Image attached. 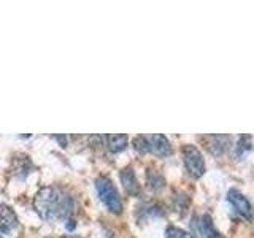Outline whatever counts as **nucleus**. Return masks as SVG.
Here are the masks:
<instances>
[{"label": "nucleus", "mask_w": 254, "mask_h": 238, "mask_svg": "<svg viewBox=\"0 0 254 238\" xmlns=\"http://www.w3.org/2000/svg\"><path fill=\"white\" fill-rule=\"evenodd\" d=\"M34 208L45 221H62L73 210V200L59 187L45 186L34 198Z\"/></svg>", "instance_id": "1"}, {"label": "nucleus", "mask_w": 254, "mask_h": 238, "mask_svg": "<svg viewBox=\"0 0 254 238\" xmlns=\"http://www.w3.org/2000/svg\"><path fill=\"white\" fill-rule=\"evenodd\" d=\"M95 189H97L99 198L102 203L107 206L111 213L119 214L123 211V203H121V197H119L118 189L115 187L113 181L107 177H99L95 179Z\"/></svg>", "instance_id": "2"}, {"label": "nucleus", "mask_w": 254, "mask_h": 238, "mask_svg": "<svg viewBox=\"0 0 254 238\" xmlns=\"http://www.w3.org/2000/svg\"><path fill=\"white\" fill-rule=\"evenodd\" d=\"M183 159H185L186 170L192 178L198 179L205 175V161L202 153L194 145H186L183 148Z\"/></svg>", "instance_id": "3"}, {"label": "nucleus", "mask_w": 254, "mask_h": 238, "mask_svg": "<svg viewBox=\"0 0 254 238\" xmlns=\"http://www.w3.org/2000/svg\"><path fill=\"white\" fill-rule=\"evenodd\" d=\"M227 202H230V205L234 206V210L238 214H242L245 219L251 221V203H250L248 198L240 192V190L230 189L227 192Z\"/></svg>", "instance_id": "4"}, {"label": "nucleus", "mask_w": 254, "mask_h": 238, "mask_svg": "<svg viewBox=\"0 0 254 238\" xmlns=\"http://www.w3.org/2000/svg\"><path fill=\"white\" fill-rule=\"evenodd\" d=\"M148 145H149V151H153L159 157H169L172 154L170 141L162 133H154L153 137L148 140Z\"/></svg>", "instance_id": "5"}, {"label": "nucleus", "mask_w": 254, "mask_h": 238, "mask_svg": "<svg viewBox=\"0 0 254 238\" xmlns=\"http://www.w3.org/2000/svg\"><path fill=\"white\" fill-rule=\"evenodd\" d=\"M203 141L210 154L221 156L230 145V137H227V135H210V137H205Z\"/></svg>", "instance_id": "6"}, {"label": "nucleus", "mask_w": 254, "mask_h": 238, "mask_svg": "<svg viewBox=\"0 0 254 238\" xmlns=\"http://www.w3.org/2000/svg\"><path fill=\"white\" fill-rule=\"evenodd\" d=\"M18 227V216L8 205H0V229L2 232H10V230Z\"/></svg>", "instance_id": "7"}, {"label": "nucleus", "mask_w": 254, "mask_h": 238, "mask_svg": "<svg viewBox=\"0 0 254 238\" xmlns=\"http://www.w3.org/2000/svg\"><path fill=\"white\" fill-rule=\"evenodd\" d=\"M121 182L124 184L126 190L129 192L130 195H137L138 190H140V184L137 178H135V173L133 170L130 169V167H127V169H124L121 172Z\"/></svg>", "instance_id": "8"}, {"label": "nucleus", "mask_w": 254, "mask_h": 238, "mask_svg": "<svg viewBox=\"0 0 254 238\" xmlns=\"http://www.w3.org/2000/svg\"><path fill=\"white\" fill-rule=\"evenodd\" d=\"M107 140V146L111 153H121L126 149L127 143H129V137L124 133H111L105 137Z\"/></svg>", "instance_id": "9"}, {"label": "nucleus", "mask_w": 254, "mask_h": 238, "mask_svg": "<svg viewBox=\"0 0 254 238\" xmlns=\"http://www.w3.org/2000/svg\"><path fill=\"white\" fill-rule=\"evenodd\" d=\"M200 229L205 235V238H224L222 237L216 229L213 226V221L208 214H205V216L200 218Z\"/></svg>", "instance_id": "10"}, {"label": "nucleus", "mask_w": 254, "mask_h": 238, "mask_svg": "<svg viewBox=\"0 0 254 238\" xmlns=\"http://www.w3.org/2000/svg\"><path fill=\"white\" fill-rule=\"evenodd\" d=\"M133 148L137 153L140 154H145L149 151V145H148V138L143 137V135H140V137H135L133 138Z\"/></svg>", "instance_id": "11"}, {"label": "nucleus", "mask_w": 254, "mask_h": 238, "mask_svg": "<svg viewBox=\"0 0 254 238\" xmlns=\"http://www.w3.org/2000/svg\"><path fill=\"white\" fill-rule=\"evenodd\" d=\"M251 151V135H243V137L238 140L237 145V153L238 154H245Z\"/></svg>", "instance_id": "12"}, {"label": "nucleus", "mask_w": 254, "mask_h": 238, "mask_svg": "<svg viewBox=\"0 0 254 238\" xmlns=\"http://www.w3.org/2000/svg\"><path fill=\"white\" fill-rule=\"evenodd\" d=\"M167 238H192V235H190L189 232H186V230H183V229L170 226L169 229H167Z\"/></svg>", "instance_id": "13"}, {"label": "nucleus", "mask_w": 254, "mask_h": 238, "mask_svg": "<svg viewBox=\"0 0 254 238\" xmlns=\"http://www.w3.org/2000/svg\"><path fill=\"white\" fill-rule=\"evenodd\" d=\"M65 238H79V237H65Z\"/></svg>", "instance_id": "14"}]
</instances>
